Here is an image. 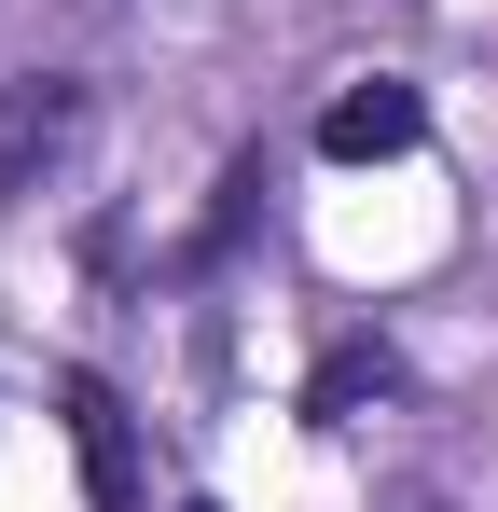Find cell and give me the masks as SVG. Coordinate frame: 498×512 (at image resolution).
Here are the masks:
<instances>
[{
  "label": "cell",
  "mask_w": 498,
  "mask_h": 512,
  "mask_svg": "<svg viewBox=\"0 0 498 512\" xmlns=\"http://www.w3.org/2000/svg\"><path fill=\"white\" fill-rule=\"evenodd\" d=\"M83 139V84L70 70H28V84H0V208H28L42 180H56V153Z\"/></svg>",
  "instance_id": "6da1fadb"
},
{
  "label": "cell",
  "mask_w": 498,
  "mask_h": 512,
  "mask_svg": "<svg viewBox=\"0 0 498 512\" xmlns=\"http://www.w3.org/2000/svg\"><path fill=\"white\" fill-rule=\"evenodd\" d=\"M56 402H70V457H83V512H139V416H125V388H111V374H70Z\"/></svg>",
  "instance_id": "7a4b0ae2"
},
{
  "label": "cell",
  "mask_w": 498,
  "mask_h": 512,
  "mask_svg": "<svg viewBox=\"0 0 498 512\" xmlns=\"http://www.w3.org/2000/svg\"><path fill=\"white\" fill-rule=\"evenodd\" d=\"M374 402H402V346H388V333H332L319 374H305V416L346 429V416H374Z\"/></svg>",
  "instance_id": "277c9868"
},
{
  "label": "cell",
  "mask_w": 498,
  "mask_h": 512,
  "mask_svg": "<svg viewBox=\"0 0 498 512\" xmlns=\"http://www.w3.org/2000/svg\"><path fill=\"white\" fill-rule=\"evenodd\" d=\"M249 222H263V153H236V167H222V194H208V222H194V236L166 250V277H222V263L249 250Z\"/></svg>",
  "instance_id": "5b68a950"
},
{
  "label": "cell",
  "mask_w": 498,
  "mask_h": 512,
  "mask_svg": "<svg viewBox=\"0 0 498 512\" xmlns=\"http://www.w3.org/2000/svg\"><path fill=\"white\" fill-rule=\"evenodd\" d=\"M180 512H222V499H180Z\"/></svg>",
  "instance_id": "8992f818"
},
{
  "label": "cell",
  "mask_w": 498,
  "mask_h": 512,
  "mask_svg": "<svg viewBox=\"0 0 498 512\" xmlns=\"http://www.w3.org/2000/svg\"><path fill=\"white\" fill-rule=\"evenodd\" d=\"M415 139H429V97H415L402 70H360V84L319 111V153H332V167H388V153H415Z\"/></svg>",
  "instance_id": "3957f363"
}]
</instances>
